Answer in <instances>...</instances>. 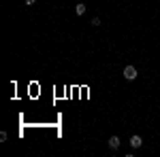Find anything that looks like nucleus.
<instances>
[{"instance_id":"f257e3e1","label":"nucleus","mask_w":160,"mask_h":157,"mask_svg":"<svg viewBox=\"0 0 160 157\" xmlns=\"http://www.w3.org/2000/svg\"><path fill=\"white\" fill-rule=\"evenodd\" d=\"M137 68L135 66H126V68H124V79H126V81H135L137 79Z\"/></svg>"},{"instance_id":"f03ea898","label":"nucleus","mask_w":160,"mask_h":157,"mask_svg":"<svg viewBox=\"0 0 160 157\" xmlns=\"http://www.w3.org/2000/svg\"><path fill=\"white\" fill-rule=\"evenodd\" d=\"M143 145V138H141V136H130V146H132V149H139V146Z\"/></svg>"},{"instance_id":"7ed1b4c3","label":"nucleus","mask_w":160,"mask_h":157,"mask_svg":"<svg viewBox=\"0 0 160 157\" xmlns=\"http://www.w3.org/2000/svg\"><path fill=\"white\" fill-rule=\"evenodd\" d=\"M107 145H109V149H113V151H115V149L120 146V136H111L109 140H107Z\"/></svg>"},{"instance_id":"20e7f679","label":"nucleus","mask_w":160,"mask_h":157,"mask_svg":"<svg viewBox=\"0 0 160 157\" xmlns=\"http://www.w3.org/2000/svg\"><path fill=\"white\" fill-rule=\"evenodd\" d=\"M86 11H88V7H86V4H83V2H79V4L75 7V13H77L79 17H81V15H83V13H86Z\"/></svg>"},{"instance_id":"39448f33","label":"nucleus","mask_w":160,"mask_h":157,"mask_svg":"<svg viewBox=\"0 0 160 157\" xmlns=\"http://www.w3.org/2000/svg\"><path fill=\"white\" fill-rule=\"evenodd\" d=\"M90 24L94 25V28H98V25H100V19H98V17H94V19H92V21H90Z\"/></svg>"},{"instance_id":"423d86ee","label":"nucleus","mask_w":160,"mask_h":157,"mask_svg":"<svg viewBox=\"0 0 160 157\" xmlns=\"http://www.w3.org/2000/svg\"><path fill=\"white\" fill-rule=\"evenodd\" d=\"M26 4H28V7H32V4H34V2H37V0H24Z\"/></svg>"}]
</instances>
